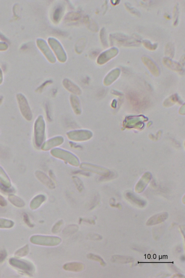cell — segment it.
I'll return each mask as SVG.
<instances>
[{
  "mask_svg": "<svg viewBox=\"0 0 185 278\" xmlns=\"http://www.w3.org/2000/svg\"><path fill=\"white\" fill-rule=\"evenodd\" d=\"M111 39L112 44H115L116 43L117 45L126 47L138 46L141 43L140 38L137 35L129 36L117 33L111 35Z\"/></svg>",
  "mask_w": 185,
  "mask_h": 278,
  "instance_id": "6da1fadb",
  "label": "cell"
},
{
  "mask_svg": "<svg viewBox=\"0 0 185 278\" xmlns=\"http://www.w3.org/2000/svg\"><path fill=\"white\" fill-rule=\"evenodd\" d=\"M34 131L36 140H38V143L43 142L44 137L46 123L42 116L38 117L34 124Z\"/></svg>",
  "mask_w": 185,
  "mask_h": 278,
  "instance_id": "7a4b0ae2",
  "label": "cell"
},
{
  "mask_svg": "<svg viewBox=\"0 0 185 278\" xmlns=\"http://www.w3.org/2000/svg\"><path fill=\"white\" fill-rule=\"evenodd\" d=\"M19 105L20 109L26 119L29 120H32V114L27 100L23 96L18 97Z\"/></svg>",
  "mask_w": 185,
  "mask_h": 278,
  "instance_id": "3957f363",
  "label": "cell"
},
{
  "mask_svg": "<svg viewBox=\"0 0 185 278\" xmlns=\"http://www.w3.org/2000/svg\"><path fill=\"white\" fill-rule=\"evenodd\" d=\"M119 50L116 48H113L101 54L98 60L100 64H103L117 55Z\"/></svg>",
  "mask_w": 185,
  "mask_h": 278,
  "instance_id": "277c9868",
  "label": "cell"
},
{
  "mask_svg": "<svg viewBox=\"0 0 185 278\" xmlns=\"http://www.w3.org/2000/svg\"><path fill=\"white\" fill-rule=\"evenodd\" d=\"M68 134L70 138L74 139V140L80 141L87 140L91 138L92 133L88 130H80L70 132Z\"/></svg>",
  "mask_w": 185,
  "mask_h": 278,
  "instance_id": "5b68a950",
  "label": "cell"
},
{
  "mask_svg": "<svg viewBox=\"0 0 185 278\" xmlns=\"http://www.w3.org/2000/svg\"><path fill=\"white\" fill-rule=\"evenodd\" d=\"M63 85L68 91L71 92L73 94L79 95L82 93V91L80 87L67 79H65L63 81Z\"/></svg>",
  "mask_w": 185,
  "mask_h": 278,
  "instance_id": "8992f818",
  "label": "cell"
},
{
  "mask_svg": "<svg viewBox=\"0 0 185 278\" xmlns=\"http://www.w3.org/2000/svg\"><path fill=\"white\" fill-rule=\"evenodd\" d=\"M143 63L146 65L148 69L153 74L157 75L159 73V70L157 66L151 58L147 56H143L142 58Z\"/></svg>",
  "mask_w": 185,
  "mask_h": 278,
  "instance_id": "52a82bcc",
  "label": "cell"
},
{
  "mask_svg": "<svg viewBox=\"0 0 185 278\" xmlns=\"http://www.w3.org/2000/svg\"><path fill=\"white\" fill-rule=\"evenodd\" d=\"M70 101L73 110L75 114L79 115L81 113V109L80 100L78 97L74 94L70 95Z\"/></svg>",
  "mask_w": 185,
  "mask_h": 278,
  "instance_id": "ba28073f",
  "label": "cell"
},
{
  "mask_svg": "<svg viewBox=\"0 0 185 278\" xmlns=\"http://www.w3.org/2000/svg\"><path fill=\"white\" fill-rule=\"evenodd\" d=\"M162 62L165 66L171 69L178 71L182 69L181 66L179 63L173 61L168 57H165L163 58Z\"/></svg>",
  "mask_w": 185,
  "mask_h": 278,
  "instance_id": "9c48e42d",
  "label": "cell"
},
{
  "mask_svg": "<svg viewBox=\"0 0 185 278\" xmlns=\"http://www.w3.org/2000/svg\"><path fill=\"white\" fill-rule=\"evenodd\" d=\"M63 268L65 270L79 272L83 270V265L78 262H72V263H67L65 265Z\"/></svg>",
  "mask_w": 185,
  "mask_h": 278,
  "instance_id": "30bf717a",
  "label": "cell"
},
{
  "mask_svg": "<svg viewBox=\"0 0 185 278\" xmlns=\"http://www.w3.org/2000/svg\"><path fill=\"white\" fill-rule=\"evenodd\" d=\"M175 52V48L173 44L171 43H167L165 47V54L169 58H173L174 56Z\"/></svg>",
  "mask_w": 185,
  "mask_h": 278,
  "instance_id": "8fae6325",
  "label": "cell"
},
{
  "mask_svg": "<svg viewBox=\"0 0 185 278\" xmlns=\"http://www.w3.org/2000/svg\"><path fill=\"white\" fill-rule=\"evenodd\" d=\"M142 44L145 48L150 50H155L157 49L158 47L157 44L156 43L153 44L150 41L147 40H143L142 41Z\"/></svg>",
  "mask_w": 185,
  "mask_h": 278,
  "instance_id": "7c38bea8",
  "label": "cell"
},
{
  "mask_svg": "<svg viewBox=\"0 0 185 278\" xmlns=\"http://www.w3.org/2000/svg\"><path fill=\"white\" fill-rule=\"evenodd\" d=\"M179 12L177 4H176L174 7L173 12V25H177L179 21Z\"/></svg>",
  "mask_w": 185,
  "mask_h": 278,
  "instance_id": "4fadbf2b",
  "label": "cell"
},
{
  "mask_svg": "<svg viewBox=\"0 0 185 278\" xmlns=\"http://www.w3.org/2000/svg\"><path fill=\"white\" fill-rule=\"evenodd\" d=\"M119 73H120V71L118 69L114 70L107 76L106 79H105V82L107 83L109 81L111 82L113 81L117 77Z\"/></svg>",
  "mask_w": 185,
  "mask_h": 278,
  "instance_id": "5bb4252c",
  "label": "cell"
},
{
  "mask_svg": "<svg viewBox=\"0 0 185 278\" xmlns=\"http://www.w3.org/2000/svg\"><path fill=\"white\" fill-rule=\"evenodd\" d=\"M62 8L61 6L58 7L55 10L53 15V19L55 21L57 22L59 21L61 13H62Z\"/></svg>",
  "mask_w": 185,
  "mask_h": 278,
  "instance_id": "9a60e30c",
  "label": "cell"
},
{
  "mask_svg": "<svg viewBox=\"0 0 185 278\" xmlns=\"http://www.w3.org/2000/svg\"><path fill=\"white\" fill-rule=\"evenodd\" d=\"M125 5L127 10L131 14L138 16H139L141 15L140 13L138 11L136 10V8L132 7L129 4L125 3Z\"/></svg>",
  "mask_w": 185,
  "mask_h": 278,
  "instance_id": "2e32d148",
  "label": "cell"
},
{
  "mask_svg": "<svg viewBox=\"0 0 185 278\" xmlns=\"http://www.w3.org/2000/svg\"><path fill=\"white\" fill-rule=\"evenodd\" d=\"M101 39H102V43L103 44L106 46L107 45V43L106 40V36L105 30H102L101 32Z\"/></svg>",
  "mask_w": 185,
  "mask_h": 278,
  "instance_id": "e0dca14e",
  "label": "cell"
},
{
  "mask_svg": "<svg viewBox=\"0 0 185 278\" xmlns=\"http://www.w3.org/2000/svg\"><path fill=\"white\" fill-rule=\"evenodd\" d=\"M6 257V253L4 252H2L1 253H0V261L1 260H3L4 258H5Z\"/></svg>",
  "mask_w": 185,
  "mask_h": 278,
  "instance_id": "ac0fdd59",
  "label": "cell"
}]
</instances>
